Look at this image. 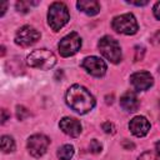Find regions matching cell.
<instances>
[{
  "label": "cell",
  "instance_id": "25",
  "mask_svg": "<svg viewBox=\"0 0 160 160\" xmlns=\"http://www.w3.org/2000/svg\"><path fill=\"white\" fill-rule=\"evenodd\" d=\"M1 115H2V116H1V124H4V122L8 120V116H9L5 109H2V110H1Z\"/></svg>",
  "mask_w": 160,
  "mask_h": 160
},
{
  "label": "cell",
  "instance_id": "24",
  "mask_svg": "<svg viewBox=\"0 0 160 160\" xmlns=\"http://www.w3.org/2000/svg\"><path fill=\"white\" fill-rule=\"evenodd\" d=\"M151 42H152V44H160V30H158V31L152 35Z\"/></svg>",
  "mask_w": 160,
  "mask_h": 160
},
{
  "label": "cell",
  "instance_id": "13",
  "mask_svg": "<svg viewBox=\"0 0 160 160\" xmlns=\"http://www.w3.org/2000/svg\"><path fill=\"white\" fill-rule=\"evenodd\" d=\"M120 106L129 112H134L139 108V100L132 91H126L121 98H120Z\"/></svg>",
  "mask_w": 160,
  "mask_h": 160
},
{
  "label": "cell",
  "instance_id": "3",
  "mask_svg": "<svg viewBox=\"0 0 160 160\" xmlns=\"http://www.w3.org/2000/svg\"><path fill=\"white\" fill-rule=\"evenodd\" d=\"M26 64L30 68H35L40 70H49L56 64V56L50 50L38 49V50L31 51L26 56Z\"/></svg>",
  "mask_w": 160,
  "mask_h": 160
},
{
  "label": "cell",
  "instance_id": "22",
  "mask_svg": "<svg viewBox=\"0 0 160 160\" xmlns=\"http://www.w3.org/2000/svg\"><path fill=\"white\" fill-rule=\"evenodd\" d=\"M144 52H145V49H144L142 46H136V48H135V61L141 60Z\"/></svg>",
  "mask_w": 160,
  "mask_h": 160
},
{
  "label": "cell",
  "instance_id": "16",
  "mask_svg": "<svg viewBox=\"0 0 160 160\" xmlns=\"http://www.w3.org/2000/svg\"><path fill=\"white\" fill-rule=\"evenodd\" d=\"M1 150L4 152H11L15 150V141L11 136L9 135L1 136Z\"/></svg>",
  "mask_w": 160,
  "mask_h": 160
},
{
  "label": "cell",
  "instance_id": "4",
  "mask_svg": "<svg viewBox=\"0 0 160 160\" xmlns=\"http://www.w3.org/2000/svg\"><path fill=\"white\" fill-rule=\"evenodd\" d=\"M99 51L101 52V55L108 59L110 62L112 64H118L121 61V48L120 44L111 36H104L100 39L99 44H98Z\"/></svg>",
  "mask_w": 160,
  "mask_h": 160
},
{
  "label": "cell",
  "instance_id": "15",
  "mask_svg": "<svg viewBox=\"0 0 160 160\" xmlns=\"http://www.w3.org/2000/svg\"><path fill=\"white\" fill-rule=\"evenodd\" d=\"M74 155V146L70 144L62 145L59 150H58V158L60 160H70Z\"/></svg>",
  "mask_w": 160,
  "mask_h": 160
},
{
  "label": "cell",
  "instance_id": "2",
  "mask_svg": "<svg viewBox=\"0 0 160 160\" xmlns=\"http://www.w3.org/2000/svg\"><path fill=\"white\" fill-rule=\"evenodd\" d=\"M70 20L69 9L64 2L55 1L50 5L48 11V24L54 31H59Z\"/></svg>",
  "mask_w": 160,
  "mask_h": 160
},
{
  "label": "cell",
  "instance_id": "30",
  "mask_svg": "<svg viewBox=\"0 0 160 160\" xmlns=\"http://www.w3.org/2000/svg\"><path fill=\"white\" fill-rule=\"evenodd\" d=\"M159 71H160V70H159Z\"/></svg>",
  "mask_w": 160,
  "mask_h": 160
},
{
  "label": "cell",
  "instance_id": "10",
  "mask_svg": "<svg viewBox=\"0 0 160 160\" xmlns=\"http://www.w3.org/2000/svg\"><path fill=\"white\" fill-rule=\"evenodd\" d=\"M130 82L135 90L145 91V90L150 89V86L154 82V79H152L151 74L148 71H138L130 76Z\"/></svg>",
  "mask_w": 160,
  "mask_h": 160
},
{
  "label": "cell",
  "instance_id": "27",
  "mask_svg": "<svg viewBox=\"0 0 160 160\" xmlns=\"http://www.w3.org/2000/svg\"><path fill=\"white\" fill-rule=\"evenodd\" d=\"M122 146H124L125 149H128V150H129V149H134V144H132V142H128V141H124V142H122Z\"/></svg>",
  "mask_w": 160,
  "mask_h": 160
},
{
  "label": "cell",
  "instance_id": "5",
  "mask_svg": "<svg viewBox=\"0 0 160 160\" xmlns=\"http://www.w3.org/2000/svg\"><path fill=\"white\" fill-rule=\"evenodd\" d=\"M111 26L116 32L124 34V35H134L138 32V29H139L135 16L130 12L115 16L111 21Z\"/></svg>",
  "mask_w": 160,
  "mask_h": 160
},
{
  "label": "cell",
  "instance_id": "9",
  "mask_svg": "<svg viewBox=\"0 0 160 160\" xmlns=\"http://www.w3.org/2000/svg\"><path fill=\"white\" fill-rule=\"evenodd\" d=\"M81 66L86 70V72H89L92 76L100 78L102 75H105L106 72V64L104 60H101L98 56H88L81 61Z\"/></svg>",
  "mask_w": 160,
  "mask_h": 160
},
{
  "label": "cell",
  "instance_id": "17",
  "mask_svg": "<svg viewBox=\"0 0 160 160\" xmlns=\"http://www.w3.org/2000/svg\"><path fill=\"white\" fill-rule=\"evenodd\" d=\"M138 160H160V159L158 158V155H156L154 151L148 150V151H144V152L138 158Z\"/></svg>",
  "mask_w": 160,
  "mask_h": 160
},
{
  "label": "cell",
  "instance_id": "21",
  "mask_svg": "<svg viewBox=\"0 0 160 160\" xmlns=\"http://www.w3.org/2000/svg\"><path fill=\"white\" fill-rule=\"evenodd\" d=\"M102 130H104L106 134H114V132H115V126H114L112 122L106 121V122L102 124Z\"/></svg>",
  "mask_w": 160,
  "mask_h": 160
},
{
  "label": "cell",
  "instance_id": "29",
  "mask_svg": "<svg viewBox=\"0 0 160 160\" xmlns=\"http://www.w3.org/2000/svg\"><path fill=\"white\" fill-rule=\"evenodd\" d=\"M6 6H8V4H6V2H2V4H1V14H0L1 16H2V15H4V12H5Z\"/></svg>",
  "mask_w": 160,
  "mask_h": 160
},
{
  "label": "cell",
  "instance_id": "11",
  "mask_svg": "<svg viewBox=\"0 0 160 160\" xmlns=\"http://www.w3.org/2000/svg\"><path fill=\"white\" fill-rule=\"evenodd\" d=\"M129 129L131 131L132 135L138 136V138H142L145 136L149 130H150V122L148 121V119L145 116H135L130 120L129 122Z\"/></svg>",
  "mask_w": 160,
  "mask_h": 160
},
{
  "label": "cell",
  "instance_id": "23",
  "mask_svg": "<svg viewBox=\"0 0 160 160\" xmlns=\"http://www.w3.org/2000/svg\"><path fill=\"white\" fill-rule=\"evenodd\" d=\"M152 11H154V16H155L158 20H160V1H158V2L154 5Z\"/></svg>",
  "mask_w": 160,
  "mask_h": 160
},
{
  "label": "cell",
  "instance_id": "26",
  "mask_svg": "<svg viewBox=\"0 0 160 160\" xmlns=\"http://www.w3.org/2000/svg\"><path fill=\"white\" fill-rule=\"evenodd\" d=\"M129 4H132V5H136V6H144L148 4V1H128Z\"/></svg>",
  "mask_w": 160,
  "mask_h": 160
},
{
  "label": "cell",
  "instance_id": "28",
  "mask_svg": "<svg viewBox=\"0 0 160 160\" xmlns=\"http://www.w3.org/2000/svg\"><path fill=\"white\" fill-rule=\"evenodd\" d=\"M155 150H156V154L160 156V141H158V142L155 144Z\"/></svg>",
  "mask_w": 160,
  "mask_h": 160
},
{
  "label": "cell",
  "instance_id": "18",
  "mask_svg": "<svg viewBox=\"0 0 160 160\" xmlns=\"http://www.w3.org/2000/svg\"><path fill=\"white\" fill-rule=\"evenodd\" d=\"M32 5H36L38 2H31ZM30 2H28V1H19V2H16V9H18V11H20V12H28L29 10H30V8H29V5H31Z\"/></svg>",
  "mask_w": 160,
  "mask_h": 160
},
{
  "label": "cell",
  "instance_id": "20",
  "mask_svg": "<svg viewBox=\"0 0 160 160\" xmlns=\"http://www.w3.org/2000/svg\"><path fill=\"white\" fill-rule=\"evenodd\" d=\"M89 149H90V151L92 152V154H98V152H100L101 151V149H102V146H101V144L98 141V140H91L90 141V145H89Z\"/></svg>",
  "mask_w": 160,
  "mask_h": 160
},
{
  "label": "cell",
  "instance_id": "19",
  "mask_svg": "<svg viewBox=\"0 0 160 160\" xmlns=\"http://www.w3.org/2000/svg\"><path fill=\"white\" fill-rule=\"evenodd\" d=\"M29 115H30V112H29V110L26 108H24V106H16V116H18L19 120H24Z\"/></svg>",
  "mask_w": 160,
  "mask_h": 160
},
{
  "label": "cell",
  "instance_id": "14",
  "mask_svg": "<svg viewBox=\"0 0 160 160\" xmlns=\"http://www.w3.org/2000/svg\"><path fill=\"white\" fill-rule=\"evenodd\" d=\"M76 6L80 11L90 16L96 15L100 11V4L95 0H80L76 2Z\"/></svg>",
  "mask_w": 160,
  "mask_h": 160
},
{
  "label": "cell",
  "instance_id": "6",
  "mask_svg": "<svg viewBox=\"0 0 160 160\" xmlns=\"http://www.w3.org/2000/svg\"><path fill=\"white\" fill-rule=\"evenodd\" d=\"M80 48H81V38L75 31H72V32L68 34L66 36H64L60 40L59 45H58L59 52L64 58L72 56L74 54H76L80 50Z\"/></svg>",
  "mask_w": 160,
  "mask_h": 160
},
{
  "label": "cell",
  "instance_id": "12",
  "mask_svg": "<svg viewBox=\"0 0 160 160\" xmlns=\"http://www.w3.org/2000/svg\"><path fill=\"white\" fill-rule=\"evenodd\" d=\"M60 129L62 130V132H65L66 135L71 136V138H76L80 135L81 132V124L79 120L74 119V118H62L59 122Z\"/></svg>",
  "mask_w": 160,
  "mask_h": 160
},
{
  "label": "cell",
  "instance_id": "7",
  "mask_svg": "<svg viewBox=\"0 0 160 160\" xmlns=\"http://www.w3.org/2000/svg\"><path fill=\"white\" fill-rule=\"evenodd\" d=\"M50 145V140L48 136L42 134H35L28 139V150L29 154L32 155L34 158H40L46 152L48 146Z\"/></svg>",
  "mask_w": 160,
  "mask_h": 160
},
{
  "label": "cell",
  "instance_id": "1",
  "mask_svg": "<svg viewBox=\"0 0 160 160\" xmlns=\"http://www.w3.org/2000/svg\"><path fill=\"white\" fill-rule=\"evenodd\" d=\"M65 101L68 106L78 114H86L95 106V99L90 91L81 85H72L65 94Z\"/></svg>",
  "mask_w": 160,
  "mask_h": 160
},
{
  "label": "cell",
  "instance_id": "8",
  "mask_svg": "<svg viewBox=\"0 0 160 160\" xmlns=\"http://www.w3.org/2000/svg\"><path fill=\"white\" fill-rule=\"evenodd\" d=\"M39 39H40V32L30 25H25L20 28L15 34V42L22 48L35 44Z\"/></svg>",
  "mask_w": 160,
  "mask_h": 160
}]
</instances>
